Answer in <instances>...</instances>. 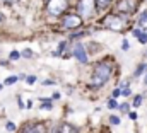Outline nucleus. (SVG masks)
Returning <instances> with one entry per match:
<instances>
[{
    "label": "nucleus",
    "mask_w": 147,
    "mask_h": 133,
    "mask_svg": "<svg viewBox=\"0 0 147 133\" xmlns=\"http://www.w3.org/2000/svg\"><path fill=\"white\" fill-rule=\"evenodd\" d=\"M140 102H142V96H137V97L134 99V106H135V107H139V106H140Z\"/></svg>",
    "instance_id": "obj_17"
},
{
    "label": "nucleus",
    "mask_w": 147,
    "mask_h": 133,
    "mask_svg": "<svg viewBox=\"0 0 147 133\" xmlns=\"http://www.w3.org/2000/svg\"><path fill=\"white\" fill-rule=\"evenodd\" d=\"M94 5H96V0H80L79 2L80 17H91L94 14Z\"/></svg>",
    "instance_id": "obj_5"
},
{
    "label": "nucleus",
    "mask_w": 147,
    "mask_h": 133,
    "mask_svg": "<svg viewBox=\"0 0 147 133\" xmlns=\"http://www.w3.org/2000/svg\"><path fill=\"white\" fill-rule=\"evenodd\" d=\"M140 34H142V33H140V31H139V29H135V31H134V36H137V38H139V36H140Z\"/></svg>",
    "instance_id": "obj_28"
},
{
    "label": "nucleus",
    "mask_w": 147,
    "mask_h": 133,
    "mask_svg": "<svg viewBox=\"0 0 147 133\" xmlns=\"http://www.w3.org/2000/svg\"><path fill=\"white\" fill-rule=\"evenodd\" d=\"M105 26L110 28V29H113V31H123V29L127 28V22H125L121 17L111 14L108 17H105Z\"/></svg>",
    "instance_id": "obj_3"
},
{
    "label": "nucleus",
    "mask_w": 147,
    "mask_h": 133,
    "mask_svg": "<svg viewBox=\"0 0 147 133\" xmlns=\"http://www.w3.org/2000/svg\"><path fill=\"white\" fill-rule=\"evenodd\" d=\"M120 94H121V91H120V89H115V91H113V97H118Z\"/></svg>",
    "instance_id": "obj_24"
},
{
    "label": "nucleus",
    "mask_w": 147,
    "mask_h": 133,
    "mask_svg": "<svg viewBox=\"0 0 147 133\" xmlns=\"http://www.w3.org/2000/svg\"><path fill=\"white\" fill-rule=\"evenodd\" d=\"M108 107H110V109H115V107H118V102H116L115 99L108 101Z\"/></svg>",
    "instance_id": "obj_15"
},
{
    "label": "nucleus",
    "mask_w": 147,
    "mask_h": 133,
    "mask_svg": "<svg viewBox=\"0 0 147 133\" xmlns=\"http://www.w3.org/2000/svg\"><path fill=\"white\" fill-rule=\"evenodd\" d=\"M144 82H146V84H147V75H146V79H144Z\"/></svg>",
    "instance_id": "obj_31"
},
{
    "label": "nucleus",
    "mask_w": 147,
    "mask_h": 133,
    "mask_svg": "<svg viewBox=\"0 0 147 133\" xmlns=\"http://www.w3.org/2000/svg\"><path fill=\"white\" fill-rule=\"evenodd\" d=\"M19 56H21V55H19L17 51H10V60H17Z\"/></svg>",
    "instance_id": "obj_19"
},
{
    "label": "nucleus",
    "mask_w": 147,
    "mask_h": 133,
    "mask_svg": "<svg viewBox=\"0 0 147 133\" xmlns=\"http://www.w3.org/2000/svg\"><path fill=\"white\" fill-rule=\"evenodd\" d=\"M5 128H7L9 132H14V130H16V125H14V123H7V125H5Z\"/></svg>",
    "instance_id": "obj_21"
},
{
    "label": "nucleus",
    "mask_w": 147,
    "mask_h": 133,
    "mask_svg": "<svg viewBox=\"0 0 147 133\" xmlns=\"http://www.w3.org/2000/svg\"><path fill=\"white\" fill-rule=\"evenodd\" d=\"M24 133H46V128H45V125H41V123L28 125V126H24Z\"/></svg>",
    "instance_id": "obj_8"
},
{
    "label": "nucleus",
    "mask_w": 147,
    "mask_h": 133,
    "mask_svg": "<svg viewBox=\"0 0 147 133\" xmlns=\"http://www.w3.org/2000/svg\"><path fill=\"white\" fill-rule=\"evenodd\" d=\"M146 22H147V12H144V14H142V17L139 19V24H146Z\"/></svg>",
    "instance_id": "obj_18"
},
{
    "label": "nucleus",
    "mask_w": 147,
    "mask_h": 133,
    "mask_svg": "<svg viewBox=\"0 0 147 133\" xmlns=\"http://www.w3.org/2000/svg\"><path fill=\"white\" fill-rule=\"evenodd\" d=\"M21 55H22L24 58H31V56H33V51H31V50H24Z\"/></svg>",
    "instance_id": "obj_14"
},
{
    "label": "nucleus",
    "mask_w": 147,
    "mask_h": 133,
    "mask_svg": "<svg viewBox=\"0 0 147 133\" xmlns=\"http://www.w3.org/2000/svg\"><path fill=\"white\" fill-rule=\"evenodd\" d=\"M43 84H45V85H51V84H55V80H45Z\"/></svg>",
    "instance_id": "obj_25"
},
{
    "label": "nucleus",
    "mask_w": 147,
    "mask_h": 133,
    "mask_svg": "<svg viewBox=\"0 0 147 133\" xmlns=\"http://www.w3.org/2000/svg\"><path fill=\"white\" fill-rule=\"evenodd\" d=\"M39 107H43V109H53V104H51L50 99H43V104Z\"/></svg>",
    "instance_id": "obj_11"
},
{
    "label": "nucleus",
    "mask_w": 147,
    "mask_h": 133,
    "mask_svg": "<svg viewBox=\"0 0 147 133\" xmlns=\"http://www.w3.org/2000/svg\"><path fill=\"white\" fill-rule=\"evenodd\" d=\"M0 21H3V15H0Z\"/></svg>",
    "instance_id": "obj_32"
},
{
    "label": "nucleus",
    "mask_w": 147,
    "mask_h": 133,
    "mask_svg": "<svg viewBox=\"0 0 147 133\" xmlns=\"http://www.w3.org/2000/svg\"><path fill=\"white\" fill-rule=\"evenodd\" d=\"M53 132H55V133H79V132H77V128H74L72 125H67V123L58 125Z\"/></svg>",
    "instance_id": "obj_9"
},
{
    "label": "nucleus",
    "mask_w": 147,
    "mask_h": 133,
    "mask_svg": "<svg viewBox=\"0 0 147 133\" xmlns=\"http://www.w3.org/2000/svg\"><path fill=\"white\" fill-rule=\"evenodd\" d=\"M74 56H75L82 65L87 63V53H86V48H84L80 43H77V44L74 46Z\"/></svg>",
    "instance_id": "obj_6"
},
{
    "label": "nucleus",
    "mask_w": 147,
    "mask_h": 133,
    "mask_svg": "<svg viewBox=\"0 0 147 133\" xmlns=\"http://www.w3.org/2000/svg\"><path fill=\"white\" fill-rule=\"evenodd\" d=\"M110 123L111 125H118L120 123V118L118 116H110Z\"/></svg>",
    "instance_id": "obj_16"
},
{
    "label": "nucleus",
    "mask_w": 147,
    "mask_h": 133,
    "mask_svg": "<svg viewBox=\"0 0 147 133\" xmlns=\"http://www.w3.org/2000/svg\"><path fill=\"white\" fill-rule=\"evenodd\" d=\"M110 75H111V66H110V63H106V62H101V63H98V65L94 66V73H92V84H94L96 87H99V85H103L105 82H108Z\"/></svg>",
    "instance_id": "obj_1"
},
{
    "label": "nucleus",
    "mask_w": 147,
    "mask_h": 133,
    "mask_svg": "<svg viewBox=\"0 0 147 133\" xmlns=\"http://www.w3.org/2000/svg\"><path fill=\"white\" fill-rule=\"evenodd\" d=\"M135 5H137V0H120L118 10H121V12H134Z\"/></svg>",
    "instance_id": "obj_7"
},
{
    "label": "nucleus",
    "mask_w": 147,
    "mask_h": 133,
    "mask_svg": "<svg viewBox=\"0 0 147 133\" xmlns=\"http://www.w3.org/2000/svg\"><path fill=\"white\" fill-rule=\"evenodd\" d=\"M121 94H123V96H130V89H128V87L125 85V89L121 91Z\"/></svg>",
    "instance_id": "obj_23"
},
{
    "label": "nucleus",
    "mask_w": 147,
    "mask_h": 133,
    "mask_svg": "<svg viewBox=\"0 0 147 133\" xmlns=\"http://www.w3.org/2000/svg\"><path fill=\"white\" fill-rule=\"evenodd\" d=\"M120 109H121V111H128V106H127V104H123V106H120Z\"/></svg>",
    "instance_id": "obj_26"
},
{
    "label": "nucleus",
    "mask_w": 147,
    "mask_h": 133,
    "mask_svg": "<svg viewBox=\"0 0 147 133\" xmlns=\"http://www.w3.org/2000/svg\"><path fill=\"white\" fill-rule=\"evenodd\" d=\"M67 7H69V2H67V0H48V5H46L48 12H50L51 15H60V14H63V12L67 10Z\"/></svg>",
    "instance_id": "obj_2"
},
{
    "label": "nucleus",
    "mask_w": 147,
    "mask_h": 133,
    "mask_svg": "<svg viewBox=\"0 0 147 133\" xmlns=\"http://www.w3.org/2000/svg\"><path fill=\"white\" fill-rule=\"evenodd\" d=\"M2 2H5V3H16L17 0H2Z\"/></svg>",
    "instance_id": "obj_30"
},
{
    "label": "nucleus",
    "mask_w": 147,
    "mask_h": 133,
    "mask_svg": "<svg viewBox=\"0 0 147 133\" xmlns=\"http://www.w3.org/2000/svg\"><path fill=\"white\" fill-rule=\"evenodd\" d=\"M123 50H128V41H123Z\"/></svg>",
    "instance_id": "obj_29"
},
{
    "label": "nucleus",
    "mask_w": 147,
    "mask_h": 133,
    "mask_svg": "<svg viewBox=\"0 0 147 133\" xmlns=\"http://www.w3.org/2000/svg\"><path fill=\"white\" fill-rule=\"evenodd\" d=\"M110 5V0H96V7L101 10V9H106Z\"/></svg>",
    "instance_id": "obj_10"
},
{
    "label": "nucleus",
    "mask_w": 147,
    "mask_h": 133,
    "mask_svg": "<svg viewBox=\"0 0 147 133\" xmlns=\"http://www.w3.org/2000/svg\"><path fill=\"white\" fill-rule=\"evenodd\" d=\"M26 82H28V84H34V82H36V77H34V75H29V77L26 79Z\"/></svg>",
    "instance_id": "obj_20"
},
{
    "label": "nucleus",
    "mask_w": 147,
    "mask_h": 133,
    "mask_svg": "<svg viewBox=\"0 0 147 133\" xmlns=\"http://www.w3.org/2000/svg\"><path fill=\"white\" fill-rule=\"evenodd\" d=\"M65 46H67V41H62V43L58 44V50H57V51H55L53 55H55V56H58V55H60V53H62V51L65 50Z\"/></svg>",
    "instance_id": "obj_12"
},
{
    "label": "nucleus",
    "mask_w": 147,
    "mask_h": 133,
    "mask_svg": "<svg viewBox=\"0 0 147 133\" xmlns=\"http://www.w3.org/2000/svg\"><path fill=\"white\" fill-rule=\"evenodd\" d=\"M139 41H140V43H142V44H144V43H147V34H140V36H139Z\"/></svg>",
    "instance_id": "obj_22"
},
{
    "label": "nucleus",
    "mask_w": 147,
    "mask_h": 133,
    "mask_svg": "<svg viewBox=\"0 0 147 133\" xmlns=\"http://www.w3.org/2000/svg\"><path fill=\"white\" fill-rule=\"evenodd\" d=\"M130 120H137V113H130Z\"/></svg>",
    "instance_id": "obj_27"
},
{
    "label": "nucleus",
    "mask_w": 147,
    "mask_h": 133,
    "mask_svg": "<svg viewBox=\"0 0 147 133\" xmlns=\"http://www.w3.org/2000/svg\"><path fill=\"white\" fill-rule=\"evenodd\" d=\"M2 87H3V85H2V84H0V91H2Z\"/></svg>",
    "instance_id": "obj_33"
},
{
    "label": "nucleus",
    "mask_w": 147,
    "mask_h": 133,
    "mask_svg": "<svg viewBox=\"0 0 147 133\" xmlns=\"http://www.w3.org/2000/svg\"><path fill=\"white\" fill-rule=\"evenodd\" d=\"M17 80H19V77H14V75H12V77H9V79L5 80V84H7V85H10V84H16Z\"/></svg>",
    "instance_id": "obj_13"
},
{
    "label": "nucleus",
    "mask_w": 147,
    "mask_h": 133,
    "mask_svg": "<svg viewBox=\"0 0 147 133\" xmlns=\"http://www.w3.org/2000/svg\"><path fill=\"white\" fill-rule=\"evenodd\" d=\"M82 24V17L77 15V14H67L63 19H62V26L65 29H75Z\"/></svg>",
    "instance_id": "obj_4"
}]
</instances>
